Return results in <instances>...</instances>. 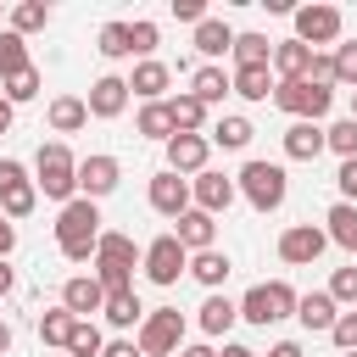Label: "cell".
Returning <instances> with one entry per match:
<instances>
[{"instance_id":"1","label":"cell","mask_w":357,"mask_h":357,"mask_svg":"<svg viewBox=\"0 0 357 357\" xmlns=\"http://www.w3.org/2000/svg\"><path fill=\"white\" fill-rule=\"evenodd\" d=\"M100 234H106V229H100V206H95V201L78 195V201L61 206V218H56V245H61L67 262H89L95 245H100Z\"/></svg>"},{"instance_id":"2","label":"cell","mask_w":357,"mask_h":357,"mask_svg":"<svg viewBox=\"0 0 357 357\" xmlns=\"http://www.w3.org/2000/svg\"><path fill=\"white\" fill-rule=\"evenodd\" d=\"M134 262H139L134 240L106 229L100 245H95V279H100V290H106V296H112V290H134Z\"/></svg>"},{"instance_id":"3","label":"cell","mask_w":357,"mask_h":357,"mask_svg":"<svg viewBox=\"0 0 357 357\" xmlns=\"http://www.w3.org/2000/svg\"><path fill=\"white\" fill-rule=\"evenodd\" d=\"M296 301H301V296H296L284 279H268V284H251V290H245L240 318L257 324V329H268V324H284V318L296 312Z\"/></svg>"},{"instance_id":"4","label":"cell","mask_w":357,"mask_h":357,"mask_svg":"<svg viewBox=\"0 0 357 357\" xmlns=\"http://www.w3.org/2000/svg\"><path fill=\"white\" fill-rule=\"evenodd\" d=\"M50 201H78L73 190H78V162H73V151L61 145V139H50V145H39V178H33Z\"/></svg>"},{"instance_id":"5","label":"cell","mask_w":357,"mask_h":357,"mask_svg":"<svg viewBox=\"0 0 357 357\" xmlns=\"http://www.w3.org/2000/svg\"><path fill=\"white\" fill-rule=\"evenodd\" d=\"M234 184H240V195H245L257 212L284 206V190H290V178H284V167H279V162H245Z\"/></svg>"},{"instance_id":"6","label":"cell","mask_w":357,"mask_h":357,"mask_svg":"<svg viewBox=\"0 0 357 357\" xmlns=\"http://www.w3.org/2000/svg\"><path fill=\"white\" fill-rule=\"evenodd\" d=\"M329 100H335V89H324V84H312V78H284V84L273 89V106L290 112L296 123H318V117L329 112Z\"/></svg>"},{"instance_id":"7","label":"cell","mask_w":357,"mask_h":357,"mask_svg":"<svg viewBox=\"0 0 357 357\" xmlns=\"http://www.w3.org/2000/svg\"><path fill=\"white\" fill-rule=\"evenodd\" d=\"M178 340H184V312H178V307L145 312V324H139V351H145V357H173Z\"/></svg>"},{"instance_id":"8","label":"cell","mask_w":357,"mask_h":357,"mask_svg":"<svg viewBox=\"0 0 357 357\" xmlns=\"http://www.w3.org/2000/svg\"><path fill=\"white\" fill-rule=\"evenodd\" d=\"M178 273H190V251L178 245V234H156L145 245V279L151 284H178Z\"/></svg>"},{"instance_id":"9","label":"cell","mask_w":357,"mask_h":357,"mask_svg":"<svg viewBox=\"0 0 357 357\" xmlns=\"http://www.w3.org/2000/svg\"><path fill=\"white\" fill-rule=\"evenodd\" d=\"M296 39L312 45H335L340 39V11L335 6H296Z\"/></svg>"},{"instance_id":"10","label":"cell","mask_w":357,"mask_h":357,"mask_svg":"<svg viewBox=\"0 0 357 357\" xmlns=\"http://www.w3.org/2000/svg\"><path fill=\"white\" fill-rule=\"evenodd\" d=\"M324 245H329V234H324L318 223H290V229L279 234V257L296 262V268H301V262H318Z\"/></svg>"},{"instance_id":"11","label":"cell","mask_w":357,"mask_h":357,"mask_svg":"<svg viewBox=\"0 0 357 357\" xmlns=\"http://www.w3.org/2000/svg\"><path fill=\"white\" fill-rule=\"evenodd\" d=\"M190 201H195V195H190V178H178V173H167V167L151 178V206H156L162 218L178 223V218L190 212Z\"/></svg>"},{"instance_id":"12","label":"cell","mask_w":357,"mask_h":357,"mask_svg":"<svg viewBox=\"0 0 357 357\" xmlns=\"http://www.w3.org/2000/svg\"><path fill=\"white\" fill-rule=\"evenodd\" d=\"M117 178H123L117 156H84V162H78V190H84V201L112 195V190H117Z\"/></svg>"},{"instance_id":"13","label":"cell","mask_w":357,"mask_h":357,"mask_svg":"<svg viewBox=\"0 0 357 357\" xmlns=\"http://www.w3.org/2000/svg\"><path fill=\"white\" fill-rule=\"evenodd\" d=\"M206 151H212L206 134H173L167 139V173H206Z\"/></svg>"},{"instance_id":"14","label":"cell","mask_w":357,"mask_h":357,"mask_svg":"<svg viewBox=\"0 0 357 357\" xmlns=\"http://www.w3.org/2000/svg\"><path fill=\"white\" fill-rule=\"evenodd\" d=\"M190 195H195V206H201V212H212V218H218V212H229V201L240 195V184H234V178H223V173H195V178H190Z\"/></svg>"},{"instance_id":"15","label":"cell","mask_w":357,"mask_h":357,"mask_svg":"<svg viewBox=\"0 0 357 357\" xmlns=\"http://www.w3.org/2000/svg\"><path fill=\"white\" fill-rule=\"evenodd\" d=\"M61 307H67L73 318H89V312H100V307H106V290H100V279H95V273H73V279L61 284Z\"/></svg>"},{"instance_id":"16","label":"cell","mask_w":357,"mask_h":357,"mask_svg":"<svg viewBox=\"0 0 357 357\" xmlns=\"http://www.w3.org/2000/svg\"><path fill=\"white\" fill-rule=\"evenodd\" d=\"M123 106H128V78L106 73V78L89 84V117H117Z\"/></svg>"},{"instance_id":"17","label":"cell","mask_w":357,"mask_h":357,"mask_svg":"<svg viewBox=\"0 0 357 357\" xmlns=\"http://www.w3.org/2000/svg\"><path fill=\"white\" fill-rule=\"evenodd\" d=\"M178 245L195 257V251H212V240H218V223H212V212H201V206H190L184 218H178Z\"/></svg>"},{"instance_id":"18","label":"cell","mask_w":357,"mask_h":357,"mask_svg":"<svg viewBox=\"0 0 357 357\" xmlns=\"http://www.w3.org/2000/svg\"><path fill=\"white\" fill-rule=\"evenodd\" d=\"M318 151H329V139H324L318 123H290L284 128V156L290 162H318Z\"/></svg>"},{"instance_id":"19","label":"cell","mask_w":357,"mask_h":357,"mask_svg":"<svg viewBox=\"0 0 357 357\" xmlns=\"http://www.w3.org/2000/svg\"><path fill=\"white\" fill-rule=\"evenodd\" d=\"M273 73H279V84H284V78H307V73H312V50H307L301 39H279V45H273Z\"/></svg>"},{"instance_id":"20","label":"cell","mask_w":357,"mask_h":357,"mask_svg":"<svg viewBox=\"0 0 357 357\" xmlns=\"http://www.w3.org/2000/svg\"><path fill=\"white\" fill-rule=\"evenodd\" d=\"M190 95H195L201 106H218L223 95H234V78H229L223 67H195V78H190Z\"/></svg>"},{"instance_id":"21","label":"cell","mask_w":357,"mask_h":357,"mask_svg":"<svg viewBox=\"0 0 357 357\" xmlns=\"http://www.w3.org/2000/svg\"><path fill=\"white\" fill-rule=\"evenodd\" d=\"M296 318H301L307 329H335L340 312H335V296H329V290H307V296L296 301Z\"/></svg>"},{"instance_id":"22","label":"cell","mask_w":357,"mask_h":357,"mask_svg":"<svg viewBox=\"0 0 357 357\" xmlns=\"http://www.w3.org/2000/svg\"><path fill=\"white\" fill-rule=\"evenodd\" d=\"M234 318H240V307H234L229 296H218V290H212V296L201 301V312H195L201 335H229V324H234Z\"/></svg>"},{"instance_id":"23","label":"cell","mask_w":357,"mask_h":357,"mask_svg":"<svg viewBox=\"0 0 357 357\" xmlns=\"http://www.w3.org/2000/svg\"><path fill=\"white\" fill-rule=\"evenodd\" d=\"M89 123V100H78V95H56L50 100V128L56 134H78Z\"/></svg>"},{"instance_id":"24","label":"cell","mask_w":357,"mask_h":357,"mask_svg":"<svg viewBox=\"0 0 357 357\" xmlns=\"http://www.w3.org/2000/svg\"><path fill=\"white\" fill-rule=\"evenodd\" d=\"M100 312H106V324H112V329H134V324H145V307H139V296H134V290H112Z\"/></svg>"},{"instance_id":"25","label":"cell","mask_w":357,"mask_h":357,"mask_svg":"<svg viewBox=\"0 0 357 357\" xmlns=\"http://www.w3.org/2000/svg\"><path fill=\"white\" fill-rule=\"evenodd\" d=\"M324 223H329L324 234H329L335 245H346V251H357V206H351V201H335Z\"/></svg>"},{"instance_id":"26","label":"cell","mask_w":357,"mask_h":357,"mask_svg":"<svg viewBox=\"0 0 357 357\" xmlns=\"http://www.w3.org/2000/svg\"><path fill=\"white\" fill-rule=\"evenodd\" d=\"M195 50H201V56H223V50H234V28H229L223 17H206V22L195 28Z\"/></svg>"},{"instance_id":"27","label":"cell","mask_w":357,"mask_h":357,"mask_svg":"<svg viewBox=\"0 0 357 357\" xmlns=\"http://www.w3.org/2000/svg\"><path fill=\"white\" fill-rule=\"evenodd\" d=\"M234 61L240 67H273V39L268 33H234Z\"/></svg>"},{"instance_id":"28","label":"cell","mask_w":357,"mask_h":357,"mask_svg":"<svg viewBox=\"0 0 357 357\" xmlns=\"http://www.w3.org/2000/svg\"><path fill=\"white\" fill-rule=\"evenodd\" d=\"M167 84H173V73H167L162 61H139V67H134V78H128V89H134V95H145V106H151Z\"/></svg>"},{"instance_id":"29","label":"cell","mask_w":357,"mask_h":357,"mask_svg":"<svg viewBox=\"0 0 357 357\" xmlns=\"http://www.w3.org/2000/svg\"><path fill=\"white\" fill-rule=\"evenodd\" d=\"M279 84H273V73L268 67H234V95L240 100H268Z\"/></svg>"},{"instance_id":"30","label":"cell","mask_w":357,"mask_h":357,"mask_svg":"<svg viewBox=\"0 0 357 357\" xmlns=\"http://www.w3.org/2000/svg\"><path fill=\"white\" fill-rule=\"evenodd\" d=\"M229 268H234V262H229V257H223L218 245H212V251H195V257H190V273H195V279H201L206 290H218V284L229 279Z\"/></svg>"},{"instance_id":"31","label":"cell","mask_w":357,"mask_h":357,"mask_svg":"<svg viewBox=\"0 0 357 357\" xmlns=\"http://www.w3.org/2000/svg\"><path fill=\"white\" fill-rule=\"evenodd\" d=\"M28 67H33V61H28L22 33H11V28H6V33H0V84H6V78H17V73H28Z\"/></svg>"},{"instance_id":"32","label":"cell","mask_w":357,"mask_h":357,"mask_svg":"<svg viewBox=\"0 0 357 357\" xmlns=\"http://www.w3.org/2000/svg\"><path fill=\"white\" fill-rule=\"evenodd\" d=\"M251 134H257V128H251L245 117H218V128H212L206 139H212V145H223V151H245V145H251Z\"/></svg>"},{"instance_id":"33","label":"cell","mask_w":357,"mask_h":357,"mask_svg":"<svg viewBox=\"0 0 357 357\" xmlns=\"http://www.w3.org/2000/svg\"><path fill=\"white\" fill-rule=\"evenodd\" d=\"M95 50H100L106 61H123V56H134V39H128V22H106V28H100V39H95Z\"/></svg>"},{"instance_id":"34","label":"cell","mask_w":357,"mask_h":357,"mask_svg":"<svg viewBox=\"0 0 357 357\" xmlns=\"http://www.w3.org/2000/svg\"><path fill=\"white\" fill-rule=\"evenodd\" d=\"M167 112H173V128H178V134H195V128L206 123V106H201L195 95H173Z\"/></svg>"},{"instance_id":"35","label":"cell","mask_w":357,"mask_h":357,"mask_svg":"<svg viewBox=\"0 0 357 357\" xmlns=\"http://www.w3.org/2000/svg\"><path fill=\"white\" fill-rule=\"evenodd\" d=\"M139 134H145V139H173V134H178V128H173L167 100H151V106L139 112Z\"/></svg>"},{"instance_id":"36","label":"cell","mask_w":357,"mask_h":357,"mask_svg":"<svg viewBox=\"0 0 357 357\" xmlns=\"http://www.w3.org/2000/svg\"><path fill=\"white\" fill-rule=\"evenodd\" d=\"M73 329H78V318H73L67 307H56V312H45V318H39V340H45V346H67V340H73Z\"/></svg>"},{"instance_id":"37","label":"cell","mask_w":357,"mask_h":357,"mask_svg":"<svg viewBox=\"0 0 357 357\" xmlns=\"http://www.w3.org/2000/svg\"><path fill=\"white\" fill-rule=\"evenodd\" d=\"M45 22H50L45 0H22V6H11V33H22V39H28V33H39Z\"/></svg>"},{"instance_id":"38","label":"cell","mask_w":357,"mask_h":357,"mask_svg":"<svg viewBox=\"0 0 357 357\" xmlns=\"http://www.w3.org/2000/svg\"><path fill=\"white\" fill-rule=\"evenodd\" d=\"M33 201H39V184H33V178H22V184L0 190V206H6V218H28V212H33Z\"/></svg>"},{"instance_id":"39","label":"cell","mask_w":357,"mask_h":357,"mask_svg":"<svg viewBox=\"0 0 357 357\" xmlns=\"http://www.w3.org/2000/svg\"><path fill=\"white\" fill-rule=\"evenodd\" d=\"M106 351V335L89 324V318H78V329H73V340H67V357H100Z\"/></svg>"},{"instance_id":"40","label":"cell","mask_w":357,"mask_h":357,"mask_svg":"<svg viewBox=\"0 0 357 357\" xmlns=\"http://www.w3.org/2000/svg\"><path fill=\"white\" fill-rule=\"evenodd\" d=\"M324 139H329V151H335L340 162H351V156H357V117H340L335 128H324Z\"/></svg>"},{"instance_id":"41","label":"cell","mask_w":357,"mask_h":357,"mask_svg":"<svg viewBox=\"0 0 357 357\" xmlns=\"http://www.w3.org/2000/svg\"><path fill=\"white\" fill-rule=\"evenodd\" d=\"M0 89H6V100H11V106H22V100H33V95H39V73L28 67V73H17V78H6Z\"/></svg>"},{"instance_id":"42","label":"cell","mask_w":357,"mask_h":357,"mask_svg":"<svg viewBox=\"0 0 357 357\" xmlns=\"http://www.w3.org/2000/svg\"><path fill=\"white\" fill-rule=\"evenodd\" d=\"M335 84H351L357 89V39L335 50Z\"/></svg>"},{"instance_id":"43","label":"cell","mask_w":357,"mask_h":357,"mask_svg":"<svg viewBox=\"0 0 357 357\" xmlns=\"http://www.w3.org/2000/svg\"><path fill=\"white\" fill-rule=\"evenodd\" d=\"M329 340H335V346H340V351H357V307H351V312H340V318H335V329H329Z\"/></svg>"},{"instance_id":"44","label":"cell","mask_w":357,"mask_h":357,"mask_svg":"<svg viewBox=\"0 0 357 357\" xmlns=\"http://www.w3.org/2000/svg\"><path fill=\"white\" fill-rule=\"evenodd\" d=\"M329 296H335V307H340V301H357V268H335Z\"/></svg>"},{"instance_id":"45","label":"cell","mask_w":357,"mask_h":357,"mask_svg":"<svg viewBox=\"0 0 357 357\" xmlns=\"http://www.w3.org/2000/svg\"><path fill=\"white\" fill-rule=\"evenodd\" d=\"M128 39H134V56H151L156 50V22H128Z\"/></svg>"},{"instance_id":"46","label":"cell","mask_w":357,"mask_h":357,"mask_svg":"<svg viewBox=\"0 0 357 357\" xmlns=\"http://www.w3.org/2000/svg\"><path fill=\"white\" fill-rule=\"evenodd\" d=\"M335 184H340V195H346V201L357 206V156H351V162H340V173H335Z\"/></svg>"},{"instance_id":"47","label":"cell","mask_w":357,"mask_h":357,"mask_svg":"<svg viewBox=\"0 0 357 357\" xmlns=\"http://www.w3.org/2000/svg\"><path fill=\"white\" fill-rule=\"evenodd\" d=\"M173 17H178V22H195V28H201V22H206V6H201V0H173Z\"/></svg>"},{"instance_id":"48","label":"cell","mask_w":357,"mask_h":357,"mask_svg":"<svg viewBox=\"0 0 357 357\" xmlns=\"http://www.w3.org/2000/svg\"><path fill=\"white\" fill-rule=\"evenodd\" d=\"M307 78L329 89V84H335V56H312V73H307Z\"/></svg>"},{"instance_id":"49","label":"cell","mask_w":357,"mask_h":357,"mask_svg":"<svg viewBox=\"0 0 357 357\" xmlns=\"http://www.w3.org/2000/svg\"><path fill=\"white\" fill-rule=\"evenodd\" d=\"M28 173H22V162H11V156H0V190H11V184H22Z\"/></svg>"},{"instance_id":"50","label":"cell","mask_w":357,"mask_h":357,"mask_svg":"<svg viewBox=\"0 0 357 357\" xmlns=\"http://www.w3.org/2000/svg\"><path fill=\"white\" fill-rule=\"evenodd\" d=\"M100 357H145V351H139V340H106Z\"/></svg>"},{"instance_id":"51","label":"cell","mask_w":357,"mask_h":357,"mask_svg":"<svg viewBox=\"0 0 357 357\" xmlns=\"http://www.w3.org/2000/svg\"><path fill=\"white\" fill-rule=\"evenodd\" d=\"M11 245H17V229L0 218V262H6V251H11Z\"/></svg>"},{"instance_id":"52","label":"cell","mask_w":357,"mask_h":357,"mask_svg":"<svg viewBox=\"0 0 357 357\" xmlns=\"http://www.w3.org/2000/svg\"><path fill=\"white\" fill-rule=\"evenodd\" d=\"M268 357H301V346H296V340H279V346H273Z\"/></svg>"},{"instance_id":"53","label":"cell","mask_w":357,"mask_h":357,"mask_svg":"<svg viewBox=\"0 0 357 357\" xmlns=\"http://www.w3.org/2000/svg\"><path fill=\"white\" fill-rule=\"evenodd\" d=\"M178 357H218V351H212V346H201V340H195V346H178Z\"/></svg>"},{"instance_id":"54","label":"cell","mask_w":357,"mask_h":357,"mask_svg":"<svg viewBox=\"0 0 357 357\" xmlns=\"http://www.w3.org/2000/svg\"><path fill=\"white\" fill-rule=\"evenodd\" d=\"M11 284H17V273H11L6 262H0V296H11Z\"/></svg>"},{"instance_id":"55","label":"cell","mask_w":357,"mask_h":357,"mask_svg":"<svg viewBox=\"0 0 357 357\" xmlns=\"http://www.w3.org/2000/svg\"><path fill=\"white\" fill-rule=\"evenodd\" d=\"M11 112H17V106H11V100H6V95H0V134H6V128H11Z\"/></svg>"},{"instance_id":"56","label":"cell","mask_w":357,"mask_h":357,"mask_svg":"<svg viewBox=\"0 0 357 357\" xmlns=\"http://www.w3.org/2000/svg\"><path fill=\"white\" fill-rule=\"evenodd\" d=\"M218 357H257V351H251V346H223Z\"/></svg>"},{"instance_id":"57","label":"cell","mask_w":357,"mask_h":357,"mask_svg":"<svg viewBox=\"0 0 357 357\" xmlns=\"http://www.w3.org/2000/svg\"><path fill=\"white\" fill-rule=\"evenodd\" d=\"M6 351H11V329L0 324V357H6Z\"/></svg>"},{"instance_id":"58","label":"cell","mask_w":357,"mask_h":357,"mask_svg":"<svg viewBox=\"0 0 357 357\" xmlns=\"http://www.w3.org/2000/svg\"><path fill=\"white\" fill-rule=\"evenodd\" d=\"M351 117H357V89H351Z\"/></svg>"},{"instance_id":"59","label":"cell","mask_w":357,"mask_h":357,"mask_svg":"<svg viewBox=\"0 0 357 357\" xmlns=\"http://www.w3.org/2000/svg\"><path fill=\"white\" fill-rule=\"evenodd\" d=\"M346 357H357V351H346Z\"/></svg>"}]
</instances>
